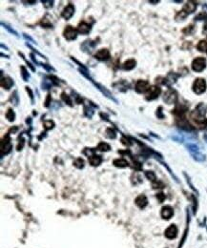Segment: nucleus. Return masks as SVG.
I'll use <instances>...</instances> for the list:
<instances>
[{
	"label": "nucleus",
	"mask_w": 207,
	"mask_h": 248,
	"mask_svg": "<svg viewBox=\"0 0 207 248\" xmlns=\"http://www.w3.org/2000/svg\"><path fill=\"white\" fill-rule=\"evenodd\" d=\"M115 133L114 130L112 129H107L106 130V137H109V139H115Z\"/></svg>",
	"instance_id": "393cba45"
},
{
	"label": "nucleus",
	"mask_w": 207,
	"mask_h": 248,
	"mask_svg": "<svg viewBox=\"0 0 207 248\" xmlns=\"http://www.w3.org/2000/svg\"><path fill=\"white\" fill-rule=\"evenodd\" d=\"M114 164L115 166H117V167H126V166H128V162L127 161H125V159H115V161H114Z\"/></svg>",
	"instance_id": "6ab92c4d"
},
{
	"label": "nucleus",
	"mask_w": 207,
	"mask_h": 248,
	"mask_svg": "<svg viewBox=\"0 0 207 248\" xmlns=\"http://www.w3.org/2000/svg\"><path fill=\"white\" fill-rule=\"evenodd\" d=\"M161 88L156 87V86H152L149 88L148 92H147V95H146V99L147 100H153V99H156V97L159 96L161 94Z\"/></svg>",
	"instance_id": "39448f33"
},
{
	"label": "nucleus",
	"mask_w": 207,
	"mask_h": 248,
	"mask_svg": "<svg viewBox=\"0 0 207 248\" xmlns=\"http://www.w3.org/2000/svg\"><path fill=\"white\" fill-rule=\"evenodd\" d=\"M177 234H178V229L177 227L175 226L174 224L170 225L165 231V236L167 237L168 238H174L177 237Z\"/></svg>",
	"instance_id": "9d476101"
},
{
	"label": "nucleus",
	"mask_w": 207,
	"mask_h": 248,
	"mask_svg": "<svg viewBox=\"0 0 207 248\" xmlns=\"http://www.w3.org/2000/svg\"><path fill=\"white\" fill-rule=\"evenodd\" d=\"M74 14V7L73 4H69L61 14V16L66 20H69Z\"/></svg>",
	"instance_id": "0eeeda50"
},
{
	"label": "nucleus",
	"mask_w": 207,
	"mask_h": 248,
	"mask_svg": "<svg viewBox=\"0 0 207 248\" xmlns=\"http://www.w3.org/2000/svg\"><path fill=\"white\" fill-rule=\"evenodd\" d=\"M206 67V60L203 57H197L192 62V69L195 72H202Z\"/></svg>",
	"instance_id": "7ed1b4c3"
},
{
	"label": "nucleus",
	"mask_w": 207,
	"mask_h": 248,
	"mask_svg": "<svg viewBox=\"0 0 207 248\" xmlns=\"http://www.w3.org/2000/svg\"><path fill=\"white\" fill-rule=\"evenodd\" d=\"M206 129H207V125H206Z\"/></svg>",
	"instance_id": "58836bf2"
},
{
	"label": "nucleus",
	"mask_w": 207,
	"mask_h": 248,
	"mask_svg": "<svg viewBox=\"0 0 207 248\" xmlns=\"http://www.w3.org/2000/svg\"><path fill=\"white\" fill-rule=\"evenodd\" d=\"M21 71H22L21 76H22V78L24 79V81H29L30 76H29V74L27 73L26 69H25L24 67H21Z\"/></svg>",
	"instance_id": "b1692460"
},
{
	"label": "nucleus",
	"mask_w": 207,
	"mask_h": 248,
	"mask_svg": "<svg viewBox=\"0 0 207 248\" xmlns=\"http://www.w3.org/2000/svg\"><path fill=\"white\" fill-rule=\"evenodd\" d=\"M74 166H77V168H82L83 166H84V161L82 159H76V161H74Z\"/></svg>",
	"instance_id": "a878e982"
},
{
	"label": "nucleus",
	"mask_w": 207,
	"mask_h": 248,
	"mask_svg": "<svg viewBox=\"0 0 207 248\" xmlns=\"http://www.w3.org/2000/svg\"><path fill=\"white\" fill-rule=\"evenodd\" d=\"M1 86L4 88V89H6V90H9L10 89V88L14 85V81H12V79L11 77H3V76H2V77H1Z\"/></svg>",
	"instance_id": "ddd939ff"
},
{
	"label": "nucleus",
	"mask_w": 207,
	"mask_h": 248,
	"mask_svg": "<svg viewBox=\"0 0 207 248\" xmlns=\"http://www.w3.org/2000/svg\"><path fill=\"white\" fill-rule=\"evenodd\" d=\"M96 57L98 59V60H107L110 57V52L107 49H100L96 52Z\"/></svg>",
	"instance_id": "1a4fd4ad"
},
{
	"label": "nucleus",
	"mask_w": 207,
	"mask_h": 248,
	"mask_svg": "<svg viewBox=\"0 0 207 248\" xmlns=\"http://www.w3.org/2000/svg\"><path fill=\"white\" fill-rule=\"evenodd\" d=\"M204 7H206V8H207V5H205V6H204Z\"/></svg>",
	"instance_id": "4c0bfd02"
},
{
	"label": "nucleus",
	"mask_w": 207,
	"mask_h": 248,
	"mask_svg": "<svg viewBox=\"0 0 207 248\" xmlns=\"http://www.w3.org/2000/svg\"><path fill=\"white\" fill-rule=\"evenodd\" d=\"M110 148H111V147H110L109 144L104 143V142L99 143L98 146V149L99 150V151H109Z\"/></svg>",
	"instance_id": "5701e85b"
},
{
	"label": "nucleus",
	"mask_w": 207,
	"mask_h": 248,
	"mask_svg": "<svg viewBox=\"0 0 207 248\" xmlns=\"http://www.w3.org/2000/svg\"><path fill=\"white\" fill-rule=\"evenodd\" d=\"M202 33H204V34H206L207 36V23L204 25V27H203V30H202Z\"/></svg>",
	"instance_id": "c9c22d12"
},
{
	"label": "nucleus",
	"mask_w": 207,
	"mask_h": 248,
	"mask_svg": "<svg viewBox=\"0 0 207 248\" xmlns=\"http://www.w3.org/2000/svg\"><path fill=\"white\" fill-rule=\"evenodd\" d=\"M186 16H187L186 12H184V11H181L180 12H178V14H177V16H176V19H177V20H183Z\"/></svg>",
	"instance_id": "bb28decb"
},
{
	"label": "nucleus",
	"mask_w": 207,
	"mask_h": 248,
	"mask_svg": "<svg viewBox=\"0 0 207 248\" xmlns=\"http://www.w3.org/2000/svg\"><path fill=\"white\" fill-rule=\"evenodd\" d=\"M187 148L188 150L190 151L191 154H195V153H199V147L195 144H187Z\"/></svg>",
	"instance_id": "4be33fe9"
},
{
	"label": "nucleus",
	"mask_w": 207,
	"mask_h": 248,
	"mask_svg": "<svg viewBox=\"0 0 207 248\" xmlns=\"http://www.w3.org/2000/svg\"><path fill=\"white\" fill-rule=\"evenodd\" d=\"M195 19L196 20H206L207 19V14H206V12H200L199 14L197 15Z\"/></svg>",
	"instance_id": "cd10ccee"
},
{
	"label": "nucleus",
	"mask_w": 207,
	"mask_h": 248,
	"mask_svg": "<svg viewBox=\"0 0 207 248\" xmlns=\"http://www.w3.org/2000/svg\"><path fill=\"white\" fill-rule=\"evenodd\" d=\"M136 64L137 62L135 59H129V60L125 61L124 64H123V69L126 71H130V70H133V69L136 67Z\"/></svg>",
	"instance_id": "f3484780"
},
{
	"label": "nucleus",
	"mask_w": 207,
	"mask_h": 248,
	"mask_svg": "<svg viewBox=\"0 0 207 248\" xmlns=\"http://www.w3.org/2000/svg\"><path fill=\"white\" fill-rule=\"evenodd\" d=\"M91 30V27L90 25L86 23V22H80L77 26V32L79 33H82V34H87L88 33L90 32Z\"/></svg>",
	"instance_id": "9b49d317"
},
{
	"label": "nucleus",
	"mask_w": 207,
	"mask_h": 248,
	"mask_svg": "<svg viewBox=\"0 0 207 248\" xmlns=\"http://www.w3.org/2000/svg\"><path fill=\"white\" fill-rule=\"evenodd\" d=\"M146 177L149 178L150 180H156V175L154 174L153 172H150V171H147L146 172Z\"/></svg>",
	"instance_id": "7c9ffc66"
},
{
	"label": "nucleus",
	"mask_w": 207,
	"mask_h": 248,
	"mask_svg": "<svg viewBox=\"0 0 207 248\" xmlns=\"http://www.w3.org/2000/svg\"><path fill=\"white\" fill-rule=\"evenodd\" d=\"M147 199L146 197L144 196V195H140V196H139L136 199V204L140 207V208H143V207H145L147 205Z\"/></svg>",
	"instance_id": "dca6fc26"
},
{
	"label": "nucleus",
	"mask_w": 207,
	"mask_h": 248,
	"mask_svg": "<svg viewBox=\"0 0 207 248\" xmlns=\"http://www.w3.org/2000/svg\"><path fill=\"white\" fill-rule=\"evenodd\" d=\"M62 98H63V100H64V101H66V102H67L69 105H71V106H72V104H71V103H72V101L70 100V98H69V96H67V95H66V96H65V93H63V94H62Z\"/></svg>",
	"instance_id": "72a5a7b5"
},
{
	"label": "nucleus",
	"mask_w": 207,
	"mask_h": 248,
	"mask_svg": "<svg viewBox=\"0 0 207 248\" xmlns=\"http://www.w3.org/2000/svg\"><path fill=\"white\" fill-rule=\"evenodd\" d=\"M174 214V211H173V208L171 206H164L163 208L161 209V217L163 219H170L172 216Z\"/></svg>",
	"instance_id": "f8f14e48"
},
{
	"label": "nucleus",
	"mask_w": 207,
	"mask_h": 248,
	"mask_svg": "<svg viewBox=\"0 0 207 248\" xmlns=\"http://www.w3.org/2000/svg\"><path fill=\"white\" fill-rule=\"evenodd\" d=\"M2 25H3V26H4V28H5V29H7V30H8L9 32H10L11 33H14V36H18V33H17L16 32H15V31H14V29H12V28H10V26H8L7 24H4V23H3V22H2Z\"/></svg>",
	"instance_id": "c756f323"
},
{
	"label": "nucleus",
	"mask_w": 207,
	"mask_h": 248,
	"mask_svg": "<svg viewBox=\"0 0 207 248\" xmlns=\"http://www.w3.org/2000/svg\"><path fill=\"white\" fill-rule=\"evenodd\" d=\"M26 91H27V92H29L31 100H32V102H33V92H32V90H31L29 87H26Z\"/></svg>",
	"instance_id": "f704fd0d"
},
{
	"label": "nucleus",
	"mask_w": 207,
	"mask_h": 248,
	"mask_svg": "<svg viewBox=\"0 0 207 248\" xmlns=\"http://www.w3.org/2000/svg\"><path fill=\"white\" fill-rule=\"evenodd\" d=\"M204 139H205L207 140V135H206V136H204Z\"/></svg>",
	"instance_id": "e433bc0d"
},
{
	"label": "nucleus",
	"mask_w": 207,
	"mask_h": 248,
	"mask_svg": "<svg viewBox=\"0 0 207 248\" xmlns=\"http://www.w3.org/2000/svg\"><path fill=\"white\" fill-rule=\"evenodd\" d=\"M149 83L146 80H139L136 84V91L139 94L145 93L146 91L149 90Z\"/></svg>",
	"instance_id": "6e6552de"
},
{
	"label": "nucleus",
	"mask_w": 207,
	"mask_h": 248,
	"mask_svg": "<svg viewBox=\"0 0 207 248\" xmlns=\"http://www.w3.org/2000/svg\"><path fill=\"white\" fill-rule=\"evenodd\" d=\"M178 99V94L174 90H169L164 94L163 100L168 104H174Z\"/></svg>",
	"instance_id": "20e7f679"
},
{
	"label": "nucleus",
	"mask_w": 207,
	"mask_h": 248,
	"mask_svg": "<svg viewBox=\"0 0 207 248\" xmlns=\"http://www.w3.org/2000/svg\"><path fill=\"white\" fill-rule=\"evenodd\" d=\"M89 161H90L91 164H92V165H94V166H98V165H99V164H100V163H101L102 159H101V156H96V155H94V156H90Z\"/></svg>",
	"instance_id": "a211bd4d"
},
{
	"label": "nucleus",
	"mask_w": 207,
	"mask_h": 248,
	"mask_svg": "<svg viewBox=\"0 0 207 248\" xmlns=\"http://www.w3.org/2000/svg\"><path fill=\"white\" fill-rule=\"evenodd\" d=\"M206 90V82L203 78H197L193 84V91L197 95L204 93Z\"/></svg>",
	"instance_id": "f03ea898"
},
{
	"label": "nucleus",
	"mask_w": 207,
	"mask_h": 248,
	"mask_svg": "<svg viewBox=\"0 0 207 248\" xmlns=\"http://www.w3.org/2000/svg\"><path fill=\"white\" fill-rule=\"evenodd\" d=\"M46 8H52L53 5H54V1H42Z\"/></svg>",
	"instance_id": "473e14b6"
},
{
	"label": "nucleus",
	"mask_w": 207,
	"mask_h": 248,
	"mask_svg": "<svg viewBox=\"0 0 207 248\" xmlns=\"http://www.w3.org/2000/svg\"><path fill=\"white\" fill-rule=\"evenodd\" d=\"M196 8H197V4H196L195 2H193V1H188L186 4H185V6H184L183 11L188 14H191V12H195Z\"/></svg>",
	"instance_id": "2eb2a0df"
},
{
	"label": "nucleus",
	"mask_w": 207,
	"mask_h": 248,
	"mask_svg": "<svg viewBox=\"0 0 207 248\" xmlns=\"http://www.w3.org/2000/svg\"><path fill=\"white\" fill-rule=\"evenodd\" d=\"M193 32H194V28H193L192 25H191V26H188L186 29L183 30V33H185L186 34H190V33H192Z\"/></svg>",
	"instance_id": "2f4dec72"
},
{
	"label": "nucleus",
	"mask_w": 207,
	"mask_h": 248,
	"mask_svg": "<svg viewBox=\"0 0 207 248\" xmlns=\"http://www.w3.org/2000/svg\"><path fill=\"white\" fill-rule=\"evenodd\" d=\"M11 149H12V144L10 142V139L7 137L4 140L2 141V143H1V151L3 153L7 154V153L10 152Z\"/></svg>",
	"instance_id": "4468645a"
},
{
	"label": "nucleus",
	"mask_w": 207,
	"mask_h": 248,
	"mask_svg": "<svg viewBox=\"0 0 207 248\" xmlns=\"http://www.w3.org/2000/svg\"><path fill=\"white\" fill-rule=\"evenodd\" d=\"M64 37L67 40H74L77 38V30L74 29L72 26H67L65 28L64 30Z\"/></svg>",
	"instance_id": "423d86ee"
},
{
	"label": "nucleus",
	"mask_w": 207,
	"mask_h": 248,
	"mask_svg": "<svg viewBox=\"0 0 207 248\" xmlns=\"http://www.w3.org/2000/svg\"><path fill=\"white\" fill-rule=\"evenodd\" d=\"M197 47V49H199V51H200V52L207 51V41L206 40H202V41L199 42Z\"/></svg>",
	"instance_id": "aec40b11"
},
{
	"label": "nucleus",
	"mask_w": 207,
	"mask_h": 248,
	"mask_svg": "<svg viewBox=\"0 0 207 248\" xmlns=\"http://www.w3.org/2000/svg\"><path fill=\"white\" fill-rule=\"evenodd\" d=\"M79 71H80V72H81V73H82V74H84V76H85V77H86L88 78V79H90L91 81H92V83L94 84V85H95V86H96V88H98V90L100 91V92H101V93L103 94V95H104V96H107V97H108V98H110V99H112V100H113V101H115V103H118V101H117V99H115V97H114V96H113L111 95V93H110V92H109V91H108L107 89H105V87H103V86H101V85H100V84H98V83H96V82H95V81H94V80L92 79V78H91V77H90V76H88V74H85V72H83V71H81V70H79Z\"/></svg>",
	"instance_id": "f257e3e1"
},
{
	"label": "nucleus",
	"mask_w": 207,
	"mask_h": 248,
	"mask_svg": "<svg viewBox=\"0 0 207 248\" xmlns=\"http://www.w3.org/2000/svg\"><path fill=\"white\" fill-rule=\"evenodd\" d=\"M6 118H7L8 120L11 121V122L14 120L15 115H14V111H12V109H8L7 113H6Z\"/></svg>",
	"instance_id": "412c9836"
},
{
	"label": "nucleus",
	"mask_w": 207,
	"mask_h": 248,
	"mask_svg": "<svg viewBox=\"0 0 207 248\" xmlns=\"http://www.w3.org/2000/svg\"><path fill=\"white\" fill-rule=\"evenodd\" d=\"M54 122L51 121V120H47L44 122V126H45L46 129H52L53 127H54Z\"/></svg>",
	"instance_id": "c85d7f7f"
}]
</instances>
